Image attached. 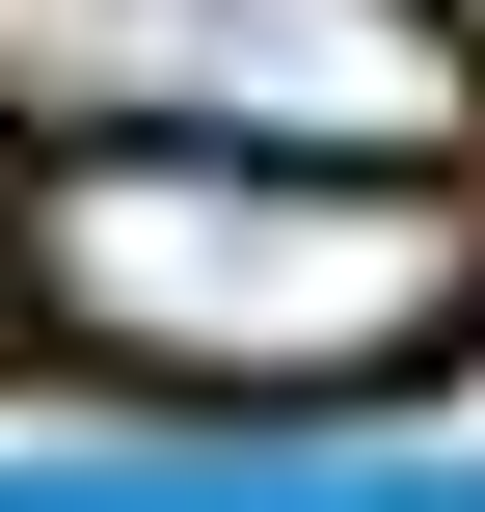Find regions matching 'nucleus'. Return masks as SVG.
<instances>
[{
    "label": "nucleus",
    "instance_id": "f257e3e1",
    "mask_svg": "<svg viewBox=\"0 0 485 512\" xmlns=\"http://www.w3.org/2000/svg\"><path fill=\"white\" fill-rule=\"evenodd\" d=\"M27 270H54V324L81 351H135V378H405V351H459L485 297V216L432 162H270V135H108V162H54L27 189Z\"/></svg>",
    "mask_w": 485,
    "mask_h": 512
},
{
    "label": "nucleus",
    "instance_id": "7ed1b4c3",
    "mask_svg": "<svg viewBox=\"0 0 485 512\" xmlns=\"http://www.w3.org/2000/svg\"><path fill=\"white\" fill-rule=\"evenodd\" d=\"M432 27H485V0H432Z\"/></svg>",
    "mask_w": 485,
    "mask_h": 512
},
{
    "label": "nucleus",
    "instance_id": "f03ea898",
    "mask_svg": "<svg viewBox=\"0 0 485 512\" xmlns=\"http://www.w3.org/2000/svg\"><path fill=\"white\" fill-rule=\"evenodd\" d=\"M0 54L54 108L270 135V162H432L459 135V27L432 0H0Z\"/></svg>",
    "mask_w": 485,
    "mask_h": 512
}]
</instances>
